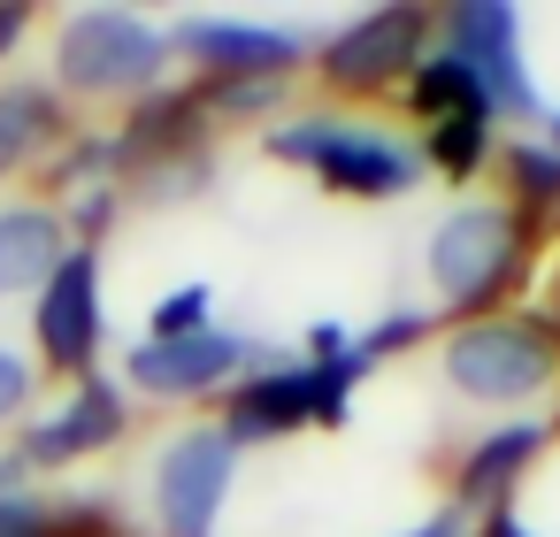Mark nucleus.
Listing matches in <instances>:
<instances>
[{"label":"nucleus","instance_id":"f257e3e1","mask_svg":"<svg viewBox=\"0 0 560 537\" xmlns=\"http://www.w3.org/2000/svg\"><path fill=\"white\" fill-rule=\"evenodd\" d=\"M55 93L62 101H147L170 85V24L139 9H70L47 39Z\"/></svg>","mask_w":560,"mask_h":537},{"label":"nucleus","instance_id":"f03ea898","mask_svg":"<svg viewBox=\"0 0 560 537\" xmlns=\"http://www.w3.org/2000/svg\"><path fill=\"white\" fill-rule=\"evenodd\" d=\"M361 376H369L361 346H346V353H307V361H261V369H246V376L223 392V437L246 453V445L292 437V430H307V422H346Z\"/></svg>","mask_w":560,"mask_h":537},{"label":"nucleus","instance_id":"7ed1b4c3","mask_svg":"<svg viewBox=\"0 0 560 537\" xmlns=\"http://www.w3.org/2000/svg\"><path fill=\"white\" fill-rule=\"evenodd\" d=\"M269 162L284 170H307L315 185L346 192V200H399L422 185V154L376 124H353V116H292L269 131Z\"/></svg>","mask_w":560,"mask_h":537},{"label":"nucleus","instance_id":"20e7f679","mask_svg":"<svg viewBox=\"0 0 560 537\" xmlns=\"http://www.w3.org/2000/svg\"><path fill=\"white\" fill-rule=\"evenodd\" d=\"M552 376H560V346L529 315H483V323L453 330V346H445V384L476 407H529Z\"/></svg>","mask_w":560,"mask_h":537},{"label":"nucleus","instance_id":"39448f33","mask_svg":"<svg viewBox=\"0 0 560 537\" xmlns=\"http://www.w3.org/2000/svg\"><path fill=\"white\" fill-rule=\"evenodd\" d=\"M101 346H108V269H101V246H70L32 300V361L39 376L85 384L101 376Z\"/></svg>","mask_w":560,"mask_h":537},{"label":"nucleus","instance_id":"423d86ee","mask_svg":"<svg viewBox=\"0 0 560 537\" xmlns=\"http://www.w3.org/2000/svg\"><path fill=\"white\" fill-rule=\"evenodd\" d=\"M238 483V445L223 437V422H192L154 453L147 476V506H154V537H215L223 506Z\"/></svg>","mask_w":560,"mask_h":537},{"label":"nucleus","instance_id":"0eeeda50","mask_svg":"<svg viewBox=\"0 0 560 537\" xmlns=\"http://www.w3.org/2000/svg\"><path fill=\"white\" fill-rule=\"evenodd\" d=\"M307 32L300 24H254V16H177L170 24V55L200 70V85H238V78H292L307 62Z\"/></svg>","mask_w":560,"mask_h":537},{"label":"nucleus","instance_id":"6e6552de","mask_svg":"<svg viewBox=\"0 0 560 537\" xmlns=\"http://www.w3.org/2000/svg\"><path fill=\"white\" fill-rule=\"evenodd\" d=\"M124 430H131V392H124L116 376H85V384L62 392V407L32 415V422L16 430V460H24V476H62V468H78V460L116 453Z\"/></svg>","mask_w":560,"mask_h":537},{"label":"nucleus","instance_id":"1a4fd4ad","mask_svg":"<svg viewBox=\"0 0 560 537\" xmlns=\"http://www.w3.org/2000/svg\"><path fill=\"white\" fill-rule=\"evenodd\" d=\"M514 261H522V231H514V215L491 208V200H468V208H453V215L430 231V284H438L453 307H491L499 284L514 277Z\"/></svg>","mask_w":560,"mask_h":537},{"label":"nucleus","instance_id":"9d476101","mask_svg":"<svg viewBox=\"0 0 560 537\" xmlns=\"http://www.w3.org/2000/svg\"><path fill=\"white\" fill-rule=\"evenodd\" d=\"M438 32H445V55L483 85L491 116H537V85L522 62V16L506 0H453L438 16Z\"/></svg>","mask_w":560,"mask_h":537},{"label":"nucleus","instance_id":"9b49d317","mask_svg":"<svg viewBox=\"0 0 560 537\" xmlns=\"http://www.w3.org/2000/svg\"><path fill=\"white\" fill-rule=\"evenodd\" d=\"M254 338L238 330H200V338H139L124 353V392L139 399H208V392H231L246 369H254Z\"/></svg>","mask_w":560,"mask_h":537},{"label":"nucleus","instance_id":"f8f14e48","mask_svg":"<svg viewBox=\"0 0 560 537\" xmlns=\"http://www.w3.org/2000/svg\"><path fill=\"white\" fill-rule=\"evenodd\" d=\"M422 39H430L422 9H369V16H353V24H338L323 39V78L338 93H376L392 78H415Z\"/></svg>","mask_w":560,"mask_h":537},{"label":"nucleus","instance_id":"ddd939ff","mask_svg":"<svg viewBox=\"0 0 560 537\" xmlns=\"http://www.w3.org/2000/svg\"><path fill=\"white\" fill-rule=\"evenodd\" d=\"M208 108H200V85H162L147 101H131V116L108 131L116 139V185H139L185 154H208Z\"/></svg>","mask_w":560,"mask_h":537},{"label":"nucleus","instance_id":"4468645a","mask_svg":"<svg viewBox=\"0 0 560 537\" xmlns=\"http://www.w3.org/2000/svg\"><path fill=\"white\" fill-rule=\"evenodd\" d=\"M70 215L55 200H0V307L9 300H39V284L62 269L70 254Z\"/></svg>","mask_w":560,"mask_h":537},{"label":"nucleus","instance_id":"2eb2a0df","mask_svg":"<svg viewBox=\"0 0 560 537\" xmlns=\"http://www.w3.org/2000/svg\"><path fill=\"white\" fill-rule=\"evenodd\" d=\"M70 101L39 78H9L0 85V185H16L24 170H47L55 147L70 139Z\"/></svg>","mask_w":560,"mask_h":537},{"label":"nucleus","instance_id":"dca6fc26","mask_svg":"<svg viewBox=\"0 0 560 537\" xmlns=\"http://www.w3.org/2000/svg\"><path fill=\"white\" fill-rule=\"evenodd\" d=\"M537 445H545V422H537V415H514V422L483 430V437L468 445V460H460V483H453V499H460V506H483V514H499V506H506V491H514V476L537 460Z\"/></svg>","mask_w":560,"mask_h":537},{"label":"nucleus","instance_id":"f3484780","mask_svg":"<svg viewBox=\"0 0 560 537\" xmlns=\"http://www.w3.org/2000/svg\"><path fill=\"white\" fill-rule=\"evenodd\" d=\"M407 101H415V116H422V124H445V116L491 108V101H483V85H476V78H468V70H460L445 47L415 62V78H407Z\"/></svg>","mask_w":560,"mask_h":537},{"label":"nucleus","instance_id":"a211bd4d","mask_svg":"<svg viewBox=\"0 0 560 537\" xmlns=\"http://www.w3.org/2000/svg\"><path fill=\"white\" fill-rule=\"evenodd\" d=\"M47 185H55V208L62 200H78V192H93V185H116V139L101 131V139H62L55 147V162H47Z\"/></svg>","mask_w":560,"mask_h":537},{"label":"nucleus","instance_id":"6ab92c4d","mask_svg":"<svg viewBox=\"0 0 560 537\" xmlns=\"http://www.w3.org/2000/svg\"><path fill=\"white\" fill-rule=\"evenodd\" d=\"M0 537H55V491H39L16 453H0Z\"/></svg>","mask_w":560,"mask_h":537},{"label":"nucleus","instance_id":"aec40b11","mask_svg":"<svg viewBox=\"0 0 560 537\" xmlns=\"http://www.w3.org/2000/svg\"><path fill=\"white\" fill-rule=\"evenodd\" d=\"M483 147H491V108H468V116L430 124V162H438L445 177H476Z\"/></svg>","mask_w":560,"mask_h":537},{"label":"nucleus","instance_id":"412c9836","mask_svg":"<svg viewBox=\"0 0 560 537\" xmlns=\"http://www.w3.org/2000/svg\"><path fill=\"white\" fill-rule=\"evenodd\" d=\"M200 108H208V124H246V116H277V108H284V85H277V78L200 85Z\"/></svg>","mask_w":560,"mask_h":537},{"label":"nucleus","instance_id":"4be33fe9","mask_svg":"<svg viewBox=\"0 0 560 537\" xmlns=\"http://www.w3.org/2000/svg\"><path fill=\"white\" fill-rule=\"evenodd\" d=\"M200 330H215V292L208 284H177L147 315V338H200Z\"/></svg>","mask_w":560,"mask_h":537},{"label":"nucleus","instance_id":"5701e85b","mask_svg":"<svg viewBox=\"0 0 560 537\" xmlns=\"http://www.w3.org/2000/svg\"><path fill=\"white\" fill-rule=\"evenodd\" d=\"M55 537H131V522L101 491H55Z\"/></svg>","mask_w":560,"mask_h":537},{"label":"nucleus","instance_id":"b1692460","mask_svg":"<svg viewBox=\"0 0 560 537\" xmlns=\"http://www.w3.org/2000/svg\"><path fill=\"white\" fill-rule=\"evenodd\" d=\"M39 407V361L24 346H0V430H24Z\"/></svg>","mask_w":560,"mask_h":537},{"label":"nucleus","instance_id":"393cba45","mask_svg":"<svg viewBox=\"0 0 560 537\" xmlns=\"http://www.w3.org/2000/svg\"><path fill=\"white\" fill-rule=\"evenodd\" d=\"M506 177L522 185V200H560V154H552V147L514 139V147H506Z\"/></svg>","mask_w":560,"mask_h":537},{"label":"nucleus","instance_id":"a878e982","mask_svg":"<svg viewBox=\"0 0 560 537\" xmlns=\"http://www.w3.org/2000/svg\"><path fill=\"white\" fill-rule=\"evenodd\" d=\"M422 338V315H384L369 338H353L361 346V361H376V353H399V346H415Z\"/></svg>","mask_w":560,"mask_h":537},{"label":"nucleus","instance_id":"bb28decb","mask_svg":"<svg viewBox=\"0 0 560 537\" xmlns=\"http://www.w3.org/2000/svg\"><path fill=\"white\" fill-rule=\"evenodd\" d=\"M32 24H39V16L24 9V0H0V62H9V55L32 39Z\"/></svg>","mask_w":560,"mask_h":537},{"label":"nucleus","instance_id":"cd10ccee","mask_svg":"<svg viewBox=\"0 0 560 537\" xmlns=\"http://www.w3.org/2000/svg\"><path fill=\"white\" fill-rule=\"evenodd\" d=\"M399 537H468V514L445 506V514H430V522H415V529H399Z\"/></svg>","mask_w":560,"mask_h":537},{"label":"nucleus","instance_id":"c85d7f7f","mask_svg":"<svg viewBox=\"0 0 560 537\" xmlns=\"http://www.w3.org/2000/svg\"><path fill=\"white\" fill-rule=\"evenodd\" d=\"M483 537H537V529H529V522H514V514H506V506H499V514H491V522H483Z\"/></svg>","mask_w":560,"mask_h":537},{"label":"nucleus","instance_id":"c756f323","mask_svg":"<svg viewBox=\"0 0 560 537\" xmlns=\"http://www.w3.org/2000/svg\"><path fill=\"white\" fill-rule=\"evenodd\" d=\"M552 154H560V116H552Z\"/></svg>","mask_w":560,"mask_h":537}]
</instances>
